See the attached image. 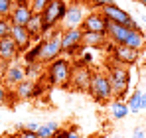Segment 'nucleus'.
<instances>
[{
  "label": "nucleus",
  "instance_id": "f257e3e1",
  "mask_svg": "<svg viewBox=\"0 0 146 138\" xmlns=\"http://www.w3.org/2000/svg\"><path fill=\"white\" fill-rule=\"evenodd\" d=\"M65 12H67L65 0H49L46 10L42 12V30H44V34L49 32L57 22H63Z\"/></svg>",
  "mask_w": 146,
  "mask_h": 138
},
{
  "label": "nucleus",
  "instance_id": "f03ea898",
  "mask_svg": "<svg viewBox=\"0 0 146 138\" xmlns=\"http://www.w3.org/2000/svg\"><path fill=\"white\" fill-rule=\"evenodd\" d=\"M101 14H103L109 22H115V24H121V26H126V28H128V30H132V32H138V30H140V28H138V24L130 18V14H128V12H124V10H121L117 4L103 6V8H101Z\"/></svg>",
  "mask_w": 146,
  "mask_h": 138
},
{
  "label": "nucleus",
  "instance_id": "7ed1b4c3",
  "mask_svg": "<svg viewBox=\"0 0 146 138\" xmlns=\"http://www.w3.org/2000/svg\"><path fill=\"white\" fill-rule=\"evenodd\" d=\"M48 34H49V36L44 40L42 55H40V63L55 61L57 55L61 53V32H53V30H49Z\"/></svg>",
  "mask_w": 146,
  "mask_h": 138
},
{
  "label": "nucleus",
  "instance_id": "20e7f679",
  "mask_svg": "<svg viewBox=\"0 0 146 138\" xmlns=\"http://www.w3.org/2000/svg\"><path fill=\"white\" fill-rule=\"evenodd\" d=\"M49 81L53 85H61L67 87V83L71 81V63L67 59H55L49 65Z\"/></svg>",
  "mask_w": 146,
  "mask_h": 138
},
{
  "label": "nucleus",
  "instance_id": "39448f33",
  "mask_svg": "<svg viewBox=\"0 0 146 138\" xmlns=\"http://www.w3.org/2000/svg\"><path fill=\"white\" fill-rule=\"evenodd\" d=\"M109 81H111V87H113V93L122 97L126 89H128V83H130V73L124 65H113L111 67V73H109Z\"/></svg>",
  "mask_w": 146,
  "mask_h": 138
},
{
  "label": "nucleus",
  "instance_id": "423d86ee",
  "mask_svg": "<svg viewBox=\"0 0 146 138\" xmlns=\"http://www.w3.org/2000/svg\"><path fill=\"white\" fill-rule=\"evenodd\" d=\"M89 91L93 93V97L101 101V103H107L111 97H115L113 93V87H111V81H109V75H103V73H97L93 75L91 79V89Z\"/></svg>",
  "mask_w": 146,
  "mask_h": 138
},
{
  "label": "nucleus",
  "instance_id": "0eeeda50",
  "mask_svg": "<svg viewBox=\"0 0 146 138\" xmlns=\"http://www.w3.org/2000/svg\"><path fill=\"white\" fill-rule=\"evenodd\" d=\"M91 79H93V75H91L89 67L79 65V67L71 69V83L75 91H89L91 89Z\"/></svg>",
  "mask_w": 146,
  "mask_h": 138
},
{
  "label": "nucleus",
  "instance_id": "6e6552de",
  "mask_svg": "<svg viewBox=\"0 0 146 138\" xmlns=\"http://www.w3.org/2000/svg\"><path fill=\"white\" fill-rule=\"evenodd\" d=\"M83 44V32L77 28V30H65L61 34V51H79V46Z\"/></svg>",
  "mask_w": 146,
  "mask_h": 138
},
{
  "label": "nucleus",
  "instance_id": "1a4fd4ad",
  "mask_svg": "<svg viewBox=\"0 0 146 138\" xmlns=\"http://www.w3.org/2000/svg\"><path fill=\"white\" fill-rule=\"evenodd\" d=\"M107 26H109V20L99 12L89 14L87 18H83V24H81L83 32H95V34H107Z\"/></svg>",
  "mask_w": 146,
  "mask_h": 138
},
{
  "label": "nucleus",
  "instance_id": "9d476101",
  "mask_svg": "<svg viewBox=\"0 0 146 138\" xmlns=\"http://www.w3.org/2000/svg\"><path fill=\"white\" fill-rule=\"evenodd\" d=\"M113 55H115V59L121 65H134L138 61V51L132 49V47H128V46H124V44L122 46H115Z\"/></svg>",
  "mask_w": 146,
  "mask_h": 138
},
{
  "label": "nucleus",
  "instance_id": "9b49d317",
  "mask_svg": "<svg viewBox=\"0 0 146 138\" xmlns=\"http://www.w3.org/2000/svg\"><path fill=\"white\" fill-rule=\"evenodd\" d=\"M130 32H132V30H128L126 26H121V24H115V22H109V26H107V36L115 42V46L126 44Z\"/></svg>",
  "mask_w": 146,
  "mask_h": 138
},
{
  "label": "nucleus",
  "instance_id": "f8f14e48",
  "mask_svg": "<svg viewBox=\"0 0 146 138\" xmlns=\"http://www.w3.org/2000/svg\"><path fill=\"white\" fill-rule=\"evenodd\" d=\"M32 16H34V12H32L30 6H14L8 18H10L12 26H22V28H26L28 22L32 20Z\"/></svg>",
  "mask_w": 146,
  "mask_h": 138
},
{
  "label": "nucleus",
  "instance_id": "ddd939ff",
  "mask_svg": "<svg viewBox=\"0 0 146 138\" xmlns=\"http://www.w3.org/2000/svg\"><path fill=\"white\" fill-rule=\"evenodd\" d=\"M26 79V71L22 65H18V63H12V65H8L6 71H4V77H2V83H6V85H18V83H22Z\"/></svg>",
  "mask_w": 146,
  "mask_h": 138
},
{
  "label": "nucleus",
  "instance_id": "4468645a",
  "mask_svg": "<svg viewBox=\"0 0 146 138\" xmlns=\"http://www.w3.org/2000/svg\"><path fill=\"white\" fill-rule=\"evenodd\" d=\"M10 38L16 42L18 46V51H24L30 47V42H32V36L28 34V30L22 28V26H12V32H10Z\"/></svg>",
  "mask_w": 146,
  "mask_h": 138
},
{
  "label": "nucleus",
  "instance_id": "2eb2a0df",
  "mask_svg": "<svg viewBox=\"0 0 146 138\" xmlns=\"http://www.w3.org/2000/svg\"><path fill=\"white\" fill-rule=\"evenodd\" d=\"M63 24H65L67 30H77V28L83 24V10H81V6L75 4L71 8H67L65 18H63Z\"/></svg>",
  "mask_w": 146,
  "mask_h": 138
},
{
  "label": "nucleus",
  "instance_id": "dca6fc26",
  "mask_svg": "<svg viewBox=\"0 0 146 138\" xmlns=\"http://www.w3.org/2000/svg\"><path fill=\"white\" fill-rule=\"evenodd\" d=\"M18 53H20V51H18V46H16V42H14L10 36L0 40V59H2V61H12Z\"/></svg>",
  "mask_w": 146,
  "mask_h": 138
},
{
  "label": "nucleus",
  "instance_id": "f3484780",
  "mask_svg": "<svg viewBox=\"0 0 146 138\" xmlns=\"http://www.w3.org/2000/svg\"><path fill=\"white\" fill-rule=\"evenodd\" d=\"M42 91V87L30 79H24L22 83L16 85V97L18 99H30V97H36L38 93Z\"/></svg>",
  "mask_w": 146,
  "mask_h": 138
},
{
  "label": "nucleus",
  "instance_id": "a211bd4d",
  "mask_svg": "<svg viewBox=\"0 0 146 138\" xmlns=\"http://www.w3.org/2000/svg\"><path fill=\"white\" fill-rule=\"evenodd\" d=\"M109 40L107 34H95V32H83V44L91 47H101L105 46V42Z\"/></svg>",
  "mask_w": 146,
  "mask_h": 138
},
{
  "label": "nucleus",
  "instance_id": "6ab92c4d",
  "mask_svg": "<svg viewBox=\"0 0 146 138\" xmlns=\"http://www.w3.org/2000/svg\"><path fill=\"white\" fill-rule=\"evenodd\" d=\"M124 46H128V47H132V49H136V51H140V49L146 46V40H144L142 30H138V32H130V36H128V40H126Z\"/></svg>",
  "mask_w": 146,
  "mask_h": 138
},
{
  "label": "nucleus",
  "instance_id": "aec40b11",
  "mask_svg": "<svg viewBox=\"0 0 146 138\" xmlns=\"http://www.w3.org/2000/svg\"><path fill=\"white\" fill-rule=\"evenodd\" d=\"M26 30H28V34L32 38H38L40 34H44V30H42V14H34L32 20L26 26Z\"/></svg>",
  "mask_w": 146,
  "mask_h": 138
},
{
  "label": "nucleus",
  "instance_id": "412c9836",
  "mask_svg": "<svg viewBox=\"0 0 146 138\" xmlns=\"http://www.w3.org/2000/svg\"><path fill=\"white\" fill-rule=\"evenodd\" d=\"M57 130H59V124H57V122H46V124L40 126L38 136L40 138H53V134H55Z\"/></svg>",
  "mask_w": 146,
  "mask_h": 138
},
{
  "label": "nucleus",
  "instance_id": "4be33fe9",
  "mask_svg": "<svg viewBox=\"0 0 146 138\" xmlns=\"http://www.w3.org/2000/svg\"><path fill=\"white\" fill-rule=\"evenodd\" d=\"M140 99H142V93L140 91H134L132 93V97L128 99V111L130 113H138V111H142V107H140Z\"/></svg>",
  "mask_w": 146,
  "mask_h": 138
},
{
  "label": "nucleus",
  "instance_id": "5701e85b",
  "mask_svg": "<svg viewBox=\"0 0 146 138\" xmlns=\"http://www.w3.org/2000/svg\"><path fill=\"white\" fill-rule=\"evenodd\" d=\"M128 113H130V111H128V105H126V103L117 101V103L113 105V116H115V118L121 120V118H124V116H128Z\"/></svg>",
  "mask_w": 146,
  "mask_h": 138
},
{
  "label": "nucleus",
  "instance_id": "b1692460",
  "mask_svg": "<svg viewBox=\"0 0 146 138\" xmlns=\"http://www.w3.org/2000/svg\"><path fill=\"white\" fill-rule=\"evenodd\" d=\"M12 32V22L10 18H0V40L2 38H8Z\"/></svg>",
  "mask_w": 146,
  "mask_h": 138
},
{
  "label": "nucleus",
  "instance_id": "393cba45",
  "mask_svg": "<svg viewBox=\"0 0 146 138\" xmlns=\"http://www.w3.org/2000/svg\"><path fill=\"white\" fill-rule=\"evenodd\" d=\"M14 8V2L12 0H0V18H8L10 12Z\"/></svg>",
  "mask_w": 146,
  "mask_h": 138
},
{
  "label": "nucleus",
  "instance_id": "a878e982",
  "mask_svg": "<svg viewBox=\"0 0 146 138\" xmlns=\"http://www.w3.org/2000/svg\"><path fill=\"white\" fill-rule=\"evenodd\" d=\"M48 2H49V0H32V2H30V8H32L34 14H42V12L46 10Z\"/></svg>",
  "mask_w": 146,
  "mask_h": 138
},
{
  "label": "nucleus",
  "instance_id": "bb28decb",
  "mask_svg": "<svg viewBox=\"0 0 146 138\" xmlns=\"http://www.w3.org/2000/svg\"><path fill=\"white\" fill-rule=\"evenodd\" d=\"M8 97H10V93L2 85V87H0V107H2V105H10V99H8Z\"/></svg>",
  "mask_w": 146,
  "mask_h": 138
},
{
  "label": "nucleus",
  "instance_id": "cd10ccee",
  "mask_svg": "<svg viewBox=\"0 0 146 138\" xmlns=\"http://www.w3.org/2000/svg\"><path fill=\"white\" fill-rule=\"evenodd\" d=\"M93 6L97 8H103V6H109V4H115V0H89Z\"/></svg>",
  "mask_w": 146,
  "mask_h": 138
},
{
  "label": "nucleus",
  "instance_id": "c85d7f7f",
  "mask_svg": "<svg viewBox=\"0 0 146 138\" xmlns=\"http://www.w3.org/2000/svg\"><path fill=\"white\" fill-rule=\"evenodd\" d=\"M18 138H40V136H38V132H28V130H22V132L18 134Z\"/></svg>",
  "mask_w": 146,
  "mask_h": 138
},
{
  "label": "nucleus",
  "instance_id": "c756f323",
  "mask_svg": "<svg viewBox=\"0 0 146 138\" xmlns=\"http://www.w3.org/2000/svg\"><path fill=\"white\" fill-rule=\"evenodd\" d=\"M132 138H146V134L138 128V126H136V128H134V132H132Z\"/></svg>",
  "mask_w": 146,
  "mask_h": 138
},
{
  "label": "nucleus",
  "instance_id": "7c9ffc66",
  "mask_svg": "<svg viewBox=\"0 0 146 138\" xmlns=\"http://www.w3.org/2000/svg\"><path fill=\"white\" fill-rule=\"evenodd\" d=\"M67 134H69V130H57L53 134V138H67Z\"/></svg>",
  "mask_w": 146,
  "mask_h": 138
},
{
  "label": "nucleus",
  "instance_id": "2f4dec72",
  "mask_svg": "<svg viewBox=\"0 0 146 138\" xmlns=\"http://www.w3.org/2000/svg\"><path fill=\"white\" fill-rule=\"evenodd\" d=\"M12 2H14V6H30L32 0H12Z\"/></svg>",
  "mask_w": 146,
  "mask_h": 138
},
{
  "label": "nucleus",
  "instance_id": "473e14b6",
  "mask_svg": "<svg viewBox=\"0 0 146 138\" xmlns=\"http://www.w3.org/2000/svg\"><path fill=\"white\" fill-rule=\"evenodd\" d=\"M67 138H81V136H79V132H75V130H69Z\"/></svg>",
  "mask_w": 146,
  "mask_h": 138
},
{
  "label": "nucleus",
  "instance_id": "72a5a7b5",
  "mask_svg": "<svg viewBox=\"0 0 146 138\" xmlns=\"http://www.w3.org/2000/svg\"><path fill=\"white\" fill-rule=\"evenodd\" d=\"M140 107L146 109V93H142V99H140Z\"/></svg>",
  "mask_w": 146,
  "mask_h": 138
},
{
  "label": "nucleus",
  "instance_id": "f704fd0d",
  "mask_svg": "<svg viewBox=\"0 0 146 138\" xmlns=\"http://www.w3.org/2000/svg\"><path fill=\"white\" fill-rule=\"evenodd\" d=\"M138 2H142V4H146V0H138Z\"/></svg>",
  "mask_w": 146,
  "mask_h": 138
},
{
  "label": "nucleus",
  "instance_id": "c9c22d12",
  "mask_svg": "<svg viewBox=\"0 0 146 138\" xmlns=\"http://www.w3.org/2000/svg\"><path fill=\"white\" fill-rule=\"evenodd\" d=\"M93 138H105V136H93Z\"/></svg>",
  "mask_w": 146,
  "mask_h": 138
},
{
  "label": "nucleus",
  "instance_id": "e433bc0d",
  "mask_svg": "<svg viewBox=\"0 0 146 138\" xmlns=\"http://www.w3.org/2000/svg\"><path fill=\"white\" fill-rule=\"evenodd\" d=\"M0 87H2V77H0Z\"/></svg>",
  "mask_w": 146,
  "mask_h": 138
},
{
  "label": "nucleus",
  "instance_id": "4c0bfd02",
  "mask_svg": "<svg viewBox=\"0 0 146 138\" xmlns=\"http://www.w3.org/2000/svg\"><path fill=\"white\" fill-rule=\"evenodd\" d=\"M115 138H122V136H115Z\"/></svg>",
  "mask_w": 146,
  "mask_h": 138
},
{
  "label": "nucleus",
  "instance_id": "58836bf2",
  "mask_svg": "<svg viewBox=\"0 0 146 138\" xmlns=\"http://www.w3.org/2000/svg\"><path fill=\"white\" fill-rule=\"evenodd\" d=\"M10 138H16V136H10Z\"/></svg>",
  "mask_w": 146,
  "mask_h": 138
},
{
  "label": "nucleus",
  "instance_id": "ea45409f",
  "mask_svg": "<svg viewBox=\"0 0 146 138\" xmlns=\"http://www.w3.org/2000/svg\"><path fill=\"white\" fill-rule=\"evenodd\" d=\"M144 22H146V18H144Z\"/></svg>",
  "mask_w": 146,
  "mask_h": 138
},
{
  "label": "nucleus",
  "instance_id": "a19ab883",
  "mask_svg": "<svg viewBox=\"0 0 146 138\" xmlns=\"http://www.w3.org/2000/svg\"><path fill=\"white\" fill-rule=\"evenodd\" d=\"M144 6H146V4H144Z\"/></svg>",
  "mask_w": 146,
  "mask_h": 138
}]
</instances>
